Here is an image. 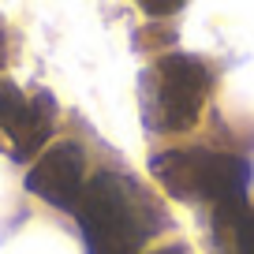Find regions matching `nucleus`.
Masks as SVG:
<instances>
[{"instance_id":"f257e3e1","label":"nucleus","mask_w":254,"mask_h":254,"mask_svg":"<svg viewBox=\"0 0 254 254\" xmlns=\"http://www.w3.org/2000/svg\"><path fill=\"white\" fill-rule=\"evenodd\" d=\"M161 187L180 202H213V206H232L247 202V183H251V165L232 153L213 150H172L157 153L150 161Z\"/></svg>"},{"instance_id":"f03ea898","label":"nucleus","mask_w":254,"mask_h":254,"mask_svg":"<svg viewBox=\"0 0 254 254\" xmlns=\"http://www.w3.org/2000/svg\"><path fill=\"white\" fill-rule=\"evenodd\" d=\"M75 217L82 224L90 254H138L146 239V224L138 217L135 194L127 183L112 172H97L82 187V198L75 206Z\"/></svg>"},{"instance_id":"7ed1b4c3","label":"nucleus","mask_w":254,"mask_h":254,"mask_svg":"<svg viewBox=\"0 0 254 254\" xmlns=\"http://www.w3.org/2000/svg\"><path fill=\"white\" fill-rule=\"evenodd\" d=\"M153 127L161 131H187L198 124L202 105L209 97V67L187 53H168L153 67Z\"/></svg>"},{"instance_id":"20e7f679","label":"nucleus","mask_w":254,"mask_h":254,"mask_svg":"<svg viewBox=\"0 0 254 254\" xmlns=\"http://www.w3.org/2000/svg\"><path fill=\"white\" fill-rule=\"evenodd\" d=\"M82 172H86V153L79 142H56L45 150L34 168L26 172V190L56 209H75L82 198Z\"/></svg>"},{"instance_id":"39448f33","label":"nucleus","mask_w":254,"mask_h":254,"mask_svg":"<svg viewBox=\"0 0 254 254\" xmlns=\"http://www.w3.org/2000/svg\"><path fill=\"white\" fill-rule=\"evenodd\" d=\"M56 116V101L49 94L26 97L15 82H0V127L8 131L15 157H30L49 138Z\"/></svg>"},{"instance_id":"423d86ee","label":"nucleus","mask_w":254,"mask_h":254,"mask_svg":"<svg viewBox=\"0 0 254 254\" xmlns=\"http://www.w3.org/2000/svg\"><path fill=\"white\" fill-rule=\"evenodd\" d=\"M217 224L236 239L239 254H254V209L247 202H232V206H217Z\"/></svg>"},{"instance_id":"0eeeda50","label":"nucleus","mask_w":254,"mask_h":254,"mask_svg":"<svg viewBox=\"0 0 254 254\" xmlns=\"http://www.w3.org/2000/svg\"><path fill=\"white\" fill-rule=\"evenodd\" d=\"M142 11L146 15H172V11H180V4H153V0H146Z\"/></svg>"},{"instance_id":"6e6552de","label":"nucleus","mask_w":254,"mask_h":254,"mask_svg":"<svg viewBox=\"0 0 254 254\" xmlns=\"http://www.w3.org/2000/svg\"><path fill=\"white\" fill-rule=\"evenodd\" d=\"M150 254H183L180 247H161V251H150Z\"/></svg>"}]
</instances>
